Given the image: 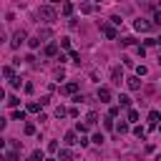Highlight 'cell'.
<instances>
[{"mask_svg": "<svg viewBox=\"0 0 161 161\" xmlns=\"http://www.w3.org/2000/svg\"><path fill=\"white\" fill-rule=\"evenodd\" d=\"M38 15H40L45 23H53V20H55V10H53L50 5H43V8L38 10Z\"/></svg>", "mask_w": 161, "mask_h": 161, "instance_id": "cell-1", "label": "cell"}, {"mask_svg": "<svg viewBox=\"0 0 161 161\" xmlns=\"http://www.w3.org/2000/svg\"><path fill=\"white\" fill-rule=\"evenodd\" d=\"M111 80H113V83H116V86H121V80H126V78H123V73H121V68H118V65H113V68H111Z\"/></svg>", "mask_w": 161, "mask_h": 161, "instance_id": "cell-2", "label": "cell"}, {"mask_svg": "<svg viewBox=\"0 0 161 161\" xmlns=\"http://www.w3.org/2000/svg\"><path fill=\"white\" fill-rule=\"evenodd\" d=\"M23 40H25V30H18V33L13 35V40H10V45H13V48H20V43H23Z\"/></svg>", "mask_w": 161, "mask_h": 161, "instance_id": "cell-3", "label": "cell"}, {"mask_svg": "<svg viewBox=\"0 0 161 161\" xmlns=\"http://www.w3.org/2000/svg\"><path fill=\"white\" fill-rule=\"evenodd\" d=\"M141 75H131V78H126V86L131 88V91H138L141 88V80H138Z\"/></svg>", "mask_w": 161, "mask_h": 161, "instance_id": "cell-4", "label": "cell"}, {"mask_svg": "<svg viewBox=\"0 0 161 161\" xmlns=\"http://www.w3.org/2000/svg\"><path fill=\"white\" fill-rule=\"evenodd\" d=\"M133 28H136V30H143V33H146V30H151V23H148V20H143V18H138V20L133 23Z\"/></svg>", "mask_w": 161, "mask_h": 161, "instance_id": "cell-5", "label": "cell"}, {"mask_svg": "<svg viewBox=\"0 0 161 161\" xmlns=\"http://www.w3.org/2000/svg\"><path fill=\"white\" fill-rule=\"evenodd\" d=\"M101 30H103V35H106L108 40L116 38V28H113V25H101Z\"/></svg>", "mask_w": 161, "mask_h": 161, "instance_id": "cell-6", "label": "cell"}, {"mask_svg": "<svg viewBox=\"0 0 161 161\" xmlns=\"http://www.w3.org/2000/svg\"><path fill=\"white\" fill-rule=\"evenodd\" d=\"M98 98H101V103H108L111 101V91L103 86V88H98Z\"/></svg>", "mask_w": 161, "mask_h": 161, "instance_id": "cell-7", "label": "cell"}, {"mask_svg": "<svg viewBox=\"0 0 161 161\" xmlns=\"http://www.w3.org/2000/svg\"><path fill=\"white\" fill-rule=\"evenodd\" d=\"M75 91H78V83H75V80H70V83L63 86V93H75Z\"/></svg>", "mask_w": 161, "mask_h": 161, "instance_id": "cell-8", "label": "cell"}, {"mask_svg": "<svg viewBox=\"0 0 161 161\" xmlns=\"http://www.w3.org/2000/svg\"><path fill=\"white\" fill-rule=\"evenodd\" d=\"M158 121H161V113H158V111H151V113H148V123H151V126H156Z\"/></svg>", "mask_w": 161, "mask_h": 161, "instance_id": "cell-9", "label": "cell"}, {"mask_svg": "<svg viewBox=\"0 0 161 161\" xmlns=\"http://www.w3.org/2000/svg\"><path fill=\"white\" fill-rule=\"evenodd\" d=\"M65 143H68V146L78 143V136H75V131H68V133H65Z\"/></svg>", "mask_w": 161, "mask_h": 161, "instance_id": "cell-10", "label": "cell"}, {"mask_svg": "<svg viewBox=\"0 0 161 161\" xmlns=\"http://www.w3.org/2000/svg\"><path fill=\"white\" fill-rule=\"evenodd\" d=\"M58 53V43H48L45 45V55H55Z\"/></svg>", "mask_w": 161, "mask_h": 161, "instance_id": "cell-11", "label": "cell"}, {"mask_svg": "<svg viewBox=\"0 0 161 161\" xmlns=\"http://www.w3.org/2000/svg\"><path fill=\"white\" fill-rule=\"evenodd\" d=\"M96 121H98V113H96V111H91V113L86 116V123H88V126H96Z\"/></svg>", "mask_w": 161, "mask_h": 161, "instance_id": "cell-12", "label": "cell"}, {"mask_svg": "<svg viewBox=\"0 0 161 161\" xmlns=\"http://www.w3.org/2000/svg\"><path fill=\"white\" fill-rule=\"evenodd\" d=\"M28 161H45V158H43V151H40V148H38V151H33V153L28 156Z\"/></svg>", "mask_w": 161, "mask_h": 161, "instance_id": "cell-13", "label": "cell"}, {"mask_svg": "<svg viewBox=\"0 0 161 161\" xmlns=\"http://www.w3.org/2000/svg\"><path fill=\"white\" fill-rule=\"evenodd\" d=\"M58 158H60V161H70V158H73V153H70L68 148H63V151L58 153Z\"/></svg>", "mask_w": 161, "mask_h": 161, "instance_id": "cell-14", "label": "cell"}, {"mask_svg": "<svg viewBox=\"0 0 161 161\" xmlns=\"http://www.w3.org/2000/svg\"><path fill=\"white\" fill-rule=\"evenodd\" d=\"M63 15H73V3H63Z\"/></svg>", "mask_w": 161, "mask_h": 161, "instance_id": "cell-15", "label": "cell"}, {"mask_svg": "<svg viewBox=\"0 0 161 161\" xmlns=\"http://www.w3.org/2000/svg\"><path fill=\"white\" fill-rule=\"evenodd\" d=\"M118 106L128 108V106H131V98H128V96H118Z\"/></svg>", "mask_w": 161, "mask_h": 161, "instance_id": "cell-16", "label": "cell"}, {"mask_svg": "<svg viewBox=\"0 0 161 161\" xmlns=\"http://www.w3.org/2000/svg\"><path fill=\"white\" fill-rule=\"evenodd\" d=\"M13 121H25V111H13Z\"/></svg>", "mask_w": 161, "mask_h": 161, "instance_id": "cell-17", "label": "cell"}, {"mask_svg": "<svg viewBox=\"0 0 161 161\" xmlns=\"http://www.w3.org/2000/svg\"><path fill=\"white\" fill-rule=\"evenodd\" d=\"M136 43V38H131V35H126V38H121V45H133Z\"/></svg>", "mask_w": 161, "mask_h": 161, "instance_id": "cell-18", "label": "cell"}, {"mask_svg": "<svg viewBox=\"0 0 161 161\" xmlns=\"http://www.w3.org/2000/svg\"><path fill=\"white\" fill-rule=\"evenodd\" d=\"M28 45H30V48H38V45H40V35H35V38H30V40H28Z\"/></svg>", "mask_w": 161, "mask_h": 161, "instance_id": "cell-19", "label": "cell"}, {"mask_svg": "<svg viewBox=\"0 0 161 161\" xmlns=\"http://www.w3.org/2000/svg\"><path fill=\"white\" fill-rule=\"evenodd\" d=\"M40 106H43V103H28V111H30V113H38Z\"/></svg>", "mask_w": 161, "mask_h": 161, "instance_id": "cell-20", "label": "cell"}, {"mask_svg": "<svg viewBox=\"0 0 161 161\" xmlns=\"http://www.w3.org/2000/svg\"><path fill=\"white\" fill-rule=\"evenodd\" d=\"M116 131H118V133H126V131H128V123H123V121L116 123Z\"/></svg>", "mask_w": 161, "mask_h": 161, "instance_id": "cell-21", "label": "cell"}, {"mask_svg": "<svg viewBox=\"0 0 161 161\" xmlns=\"http://www.w3.org/2000/svg\"><path fill=\"white\" fill-rule=\"evenodd\" d=\"M23 131H25L28 136H33V133H35V123H25V128H23Z\"/></svg>", "mask_w": 161, "mask_h": 161, "instance_id": "cell-22", "label": "cell"}, {"mask_svg": "<svg viewBox=\"0 0 161 161\" xmlns=\"http://www.w3.org/2000/svg\"><path fill=\"white\" fill-rule=\"evenodd\" d=\"M3 75H5V78H15V75H13V68H10V65H5V68H3Z\"/></svg>", "mask_w": 161, "mask_h": 161, "instance_id": "cell-23", "label": "cell"}, {"mask_svg": "<svg viewBox=\"0 0 161 161\" xmlns=\"http://www.w3.org/2000/svg\"><path fill=\"white\" fill-rule=\"evenodd\" d=\"M146 73H148L146 65H136V75H146Z\"/></svg>", "mask_w": 161, "mask_h": 161, "instance_id": "cell-24", "label": "cell"}, {"mask_svg": "<svg viewBox=\"0 0 161 161\" xmlns=\"http://www.w3.org/2000/svg\"><path fill=\"white\" fill-rule=\"evenodd\" d=\"M18 103H20V98H18V96H10V98H8V106H13V108H15Z\"/></svg>", "mask_w": 161, "mask_h": 161, "instance_id": "cell-25", "label": "cell"}, {"mask_svg": "<svg viewBox=\"0 0 161 161\" xmlns=\"http://www.w3.org/2000/svg\"><path fill=\"white\" fill-rule=\"evenodd\" d=\"M10 86H13V88H20V75H15V78H10Z\"/></svg>", "mask_w": 161, "mask_h": 161, "instance_id": "cell-26", "label": "cell"}, {"mask_svg": "<svg viewBox=\"0 0 161 161\" xmlns=\"http://www.w3.org/2000/svg\"><path fill=\"white\" fill-rule=\"evenodd\" d=\"M65 113H68V111H65V108H63V106H58V108H55V116H58V118H63V116H65Z\"/></svg>", "mask_w": 161, "mask_h": 161, "instance_id": "cell-27", "label": "cell"}, {"mask_svg": "<svg viewBox=\"0 0 161 161\" xmlns=\"http://www.w3.org/2000/svg\"><path fill=\"white\" fill-rule=\"evenodd\" d=\"M128 121H138V111L131 108V111H128Z\"/></svg>", "mask_w": 161, "mask_h": 161, "instance_id": "cell-28", "label": "cell"}, {"mask_svg": "<svg viewBox=\"0 0 161 161\" xmlns=\"http://www.w3.org/2000/svg\"><path fill=\"white\" fill-rule=\"evenodd\" d=\"M133 133H136V136H138V138H143V136H146V131H143V128H141V126H136V128H133Z\"/></svg>", "mask_w": 161, "mask_h": 161, "instance_id": "cell-29", "label": "cell"}, {"mask_svg": "<svg viewBox=\"0 0 161 161\" xmlns=\"http://www.w3.org/2000/svg\"><path fill=\"white\" fill-rule=\"evenodd\" d=\"M103 141H106V138H103V133H96V136H93V143H98V146H101Z\"/></svg>", "mask_w": 161, "mask_h": 161, "instance_id": "cell-30", "label": "cell"}, {"mask_svg": "<svg viewBox=\"0 0 161 161\" xmlns=\"http://www.w3.org/2000/svg\"><path fill=\"white\" fill-rule=\"evenodd\" d=\"M60 48H70V38H60Z\"/></svg>", "mask_w": 161, "mask_h": 161, "instance_id": "cell-31", "label": "cell"}, {"mask_svg": "<svg viewBox=\"0 0 161 161\" xmlns=\"http://www.w3.org/2000/svg\"><path fill=\"white\" fill-rule=\"evenodd\" d=\"M70 58H73L75 63H80V53H78V50H70Z\"/></svg>", "mask_w": 161, "mask_h": 161, "instance_id": "cell-32", "label": "cell"}, {"mask_svg": "<svg viewBox=\"0 0 161 161\" xmlns=\"http://www.w3.org/2000/svg\"><path fill=\"white\" fill-rule=\"evenodd\" d=\"M136 53H138V55L143 58V55H146V48H143V45H136Z\"/></svg>", "mask_w": 161, "mask_h": 161, "instance_id": "cell-33", "label": "cell"}, {"mask_svg": "<svg viewBox=\"0 0 161 161\" xmlns=\"http://www.w3.org/2000/svg\"><path fill=\"white\" fill-rule=\"evenodd\" d=\"M108 116H113V118H116V116H118V106H111V111H108Z\"/></svg>", "mask_w": 161, "mask_h": 161, "instance_id": "cell-34", "label": "cell"}, {"mask_svg": "<svg viewBox=\"0 0 161 161\" xmlns=\"http://www.w3.org/2000/svg\"><path fill=\"white\" fill-rule=\"evenodd\" d=\"M75 128H78V131H80V133H86V131H88V123H78V126H75Z\"/></svg>", "mask_w": 161, "mask_h": 161, "instance_id": "cell-35", "label": "cell"}, {"mask_svg": "<svg viewBox=\"0 0 161 161\" xmlns=\"http://www.w3.org/2000/svg\"><path fill=\"white\" fill-rule=\"evenodd\" d=\"M48 151H50V153H53V151H58V143H55V141H50V143H48Z\"/></svg>", "mask_w": 161, "mask_h": 161, "instance_id": "cell-36", "label": "cell"}, {"mask_svg": "<svg viewBox=\"0 0 161 161\" xmlns=\"http://www.w3.org/2000/svg\"><path fill=\"white\" fill-rule=\"evenodd\" d=\"M153 23H156V25H161V10H158V13L153 15Z\"/></svg>", "mask_w": 161, "mask_h": 161, "instance_id": "cell-37", "label": "cell"}, {"mask_svg": "<svg viewBox=\"0 0 161 161\" xmlns=\"http://www.w3.org/2000/svg\"><path fill=\"white\" fill-rule=\"evenodd\" d=\"M45 161H60V158H45Z\"/></svg>", "mask_w": 161, "mask_h": 161, "instance_id": "cell-38", "label": "cell"}, {"mask_svg": "<svg viewBox=\"0 0 161 161\" xmlns=\"http://www.w3.org/2000/svg\"><path fill=\"white\" fill-rule=\"evenodd\" d=\"M156 161H161V153H158V156H156Z\"/></svg>", "mask_w": 161, "mask_h": 161, "instance_id": "cell-39", "label": "cell"}, {"mask_svg": "<svg viewBox=\"0 0 161 161\" xmlns=\"http://www.w3.org/2000/svg\"><path fill=\"white\" fill-rule=\"evenodd\" d=\"M158 45H161V38H158Z\"/></svg>", "mask_w": 161, "mask_h": 161, "instance_id": "cell-40", "label": "cell"}, {"mask_svg": "<svg viewBox=\"0 0 161 161\" xmlns=\"http://www.w3.org/2000/svg\"><path fill=\"white\" fill-rule=\"evenodd\" d=\"M158 131H161V126H158Z\"/></svg>", "mask_w": 161, "mask_h": 161, "instance_id": "cell-41", "label": "cell"}, {"mask_svg": "<svg viewBox=\"0 0 161 161\" xmlns=\"http://www.w3.org/2000/svg\"><path fill=\"white\" fill-rule=\"evenodd\" d=\"M158 5H161V0H158Z\"/></svg>", "mask_w": 161, "mask_h": 161, "instance_id": "cell-42", "label": "cell"}]
</instances>
